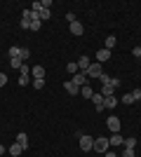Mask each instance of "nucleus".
<instances>
[{
    "mask_svg": "<svg viewBox=\"0 0 141 157\" xmlns=\"http://www.w3.org/2000/svg\"><path fill=\"white\" fill-rule=\"evenodd\" d=\"M118 85H120V80H118V78H111V82H108V85H101V92H99V94H101L104 98H106V96H113Z\"/></svg>",
    "mask_w": 141,
    "mask_h": 157,
    "instance_id": "nucleus-1",
    "label": "nucleus"
},
{
    "mask_svg": "<svg viewBox=\"0 0 141 157\" xmlns=\"http://www.w3.org/2000/svg\"><path fill=\"white\" fill-rule=\"evenodd\" d=\"M101 75H104V66H101V63H89L87 78H89V80H99Z\"/></svg>",
    "mask_w": 141,
    "mask_h": 157,
    "instance_id": "nucleus-2",
    "label": "nucleus"
},
{
    "mask_svg": "<svg viewBox=\"0 0 141 157\" xmlns=\"http://www.w3.org/2000/svg\"><path fill=\"white\" fill-rule=\"evenodd\" d=\"M108 145H111V143H108V138L106 136H99V138H94V148H92V150L94 152H106Z\"/></svg>",
    "mask_w": 141,
    "mask_h": 157,
    "instance_id": "nucleus-3",
    "label": "nucleus"
},
{
    "mask_svg": "<svg viewBox=\"0 0 141 157\" xmlns=\"http://www.w3.org/2000/svg\"><path fill=\"white\" fill-rule=\"evenodd\" d=\"M80 138V150L82 152H89L94 148V138H89V136H85V134H82V136H78Z\"/></svg>",
    "mask_w": 141,
    "mask_h": 157,
    "instance_id": "nucleus-4",
    "label": "nucleus"
},
{
    "mask_svg": "<svg viewBox=\"0 0 141 157\" xmlns=\"http://www.w3.org/2000/svg\"><path fill=\"white\" fill-rule=\"evenodd\" d=\"M87 80H89V78H87V73L78 71V73L73 75V80H71V82H73V85H78V87H85V85H89Z\"/></svg>",
    "mask_w": 141,
    "mask_h": 157,
    "instance_id": "nucleus-5",
    "label": "nucleus"
},
{
    "mask_svg": "<svg viewBox=\"0 0 141 157\" xmlns=\"http://www.w3.org/2000/svg\"><path fill=\"white\" fill-rule=\"evenodd\" d=\"M106 61H111V49H106V47H104V49H99V52H96V63H106Z\"/></svg>",
    "mask_w": 141,
    "mask_h": 157,
    "instance_id": "nucleus-6",
    "label": "nucleus"
},
{
    "mask_svg": "<svg viewBox=\"0 0 141 157\" xmlns=\"http://www.w3.org/2000/svg\"><path fill=\"white\" fill-rule=\"evenodd\" d=\"M108 129H111V134H120V117H108Z\"/></svg>",
    "mask_w": 141,
    "mask_h": 157,
    "instance_id": "nucleus-7",
    "label": "nucleus"
},
{
    "mask_svg": "<svg viewBox=\"0 0 141 157\" xmlns=\"http://www.w3.org/2000/svg\"><path fill=\"white\" fill-rule=\"evenodd\" d=\"M89 101H92V103H94V108H96V113L106 110V108H104V96H101V94H94V96L89 98Z\"/></svg>",
    "mask_w": 141,
    "mask_h": 157,
    "instance_id": "nucleus-8",
    "label": "nucleus"
},
{
    "mask_svg": "<svg viewBox=\"0 0 141 157\" xmlns=\"http://www.w3.org/2000/svg\"><path fill=\"white\" fill-rule=\"evenodd\" d=\"M21 28L31 31V10H24V14H21Z\"/></svg>",
    "mask_w": 141,
    "mask_h": 157,
    "instance_id": "nucleus-9",
    "label": "nucleus"
},
{
    "mask_svg": "<svg viewBox=\"0 0 141 157\" xmlns=\"http://www.w3.org/2000/svg\"><path fill=\"white\" fill-rule=\"evenodd\" d=\"M87 68H89V56H87V54H82L80 59H78V71L87 73Z\"/></svg>",
    "mask_w": 141,
    "mask_h": 157,
    "instance_id": "nucleus-10",
    "label": "nucleus"
},
{
    "mask_svg": "<svg viewBox=\"0 0 141 157\" xmlns=\"http://www.w3.org/2000/svg\"><path fill=\"white\" fill-rule=\"evenodd\" d=\"M31 75H33V80H45V68H42V66H33V68H31Z\"/></svg>",
    "mask_w": 141,
    "mask_h": 157,
    "instance_id": "nucleus-11",
    "label": "nucleus"
},
{
    "mask_svg": "<svg viewBox=\"0 0 141 157\" xmlns=\"http://www.w3.org/2000/svg\"><path fill=\"white\" fill-rule=\"evenodd\" d=\"M118 103H120V98L115 96V94H113V96H106V98H104V108H115Z\"/></svg>",
    "mask_w": 141,
    "mask_h": 157,
    "instance_id": "nucleus-12",
    "label": "nucleus"
},
{
    "mask_svg": "<svg viewBox=\"0 0 141 157\" xmlns=\"http://www.w3.org/2000/svg\"><path fill=\"white\" fill-rule=\"evenodd\" d=\"M68 28H71V33H73V35H82V33H85V28H82L80 21H73V24H68Z\"/></svg>",
    "mask_w": 141,
    "mask_h": 157,
    "instance_id": "nucleus-13",
    "label": "nucleus"
},
{
    "mask_svg": "<svg viewBox=\"0 0 141 157\" xmlns=\"http://www.w3.org/2000/svg\"><path fill=\"white\" fill-rule=\"evenodd\" d=\"M64 89H66L71 96H75V94H80V87L78 85H73V82H64Z\"/></svg>",
    "mask_w": 141,
    "mask_h": 157,
    "instance_id": "nucleus-14",
    "label": "nucleus"
},
{
    "mask_svg": "<svg viewBox=\"0 0 141 157\" xmlns=\"http://www.w3.org/2000/svg\"><path fill=\"white\" fill-rule=\"evenodd\" d=\"M7 56H10V59H21V47H10V49H7Z\"/></svg>",
    "mask_w": 141,
    "mask_h": 157,
    "instance_id": "nucleus-15",
    "label": "nucleus"
},
{
    "mask_svg": "<svg viewBox=\"0 0 141 157\" xmlns=\"http://www.w3.org/2000/svg\"><path fill=\"white\" fill-rule=\"evenodd\" d=\"M17 143H19L21 148H24V150L28 148V136L24 134V131H19V134H17Z\"/></svg>",
    "mask_w": 141,
    "mask_h": 157,
    "instance_id": "nucleus-16",
    "label": "nucleus"
},
{
    "mask_svg": "<svg viewBox=\"0 0 141 157\" xmlns=\"http://www.w3.org/2000/svg\"><path fill=\"white\" fill-rule=\"evenodd\" d=\"M108 143H111V145H122V143H125V136H120V134H113V136L108 138Z\"/></svg>",
    "mask_w": 141,
    "mask_h": 157,
    "instance_id": "nucleus-17",
    "label": "nucleus"
},
{
    "mask_svg": "<svg viewBox=\"0 0 141 157\" xmlns=\"http://www.w3.org/2000/svg\"><path fill=\"white\" fill-rule=\"evenodd\" d=\"M21 152H24V148H21V145L17 143V141H14V143L10 145V155H12V157H17V155H21Z\"/></svg>",
    "mask_w": 141,
    "mask_h": 157,
    "instance_id": "nucleus-18",
    "label": "nucleus"
},
{
    "mask_svg": "<svg viewBox=\"0 0 141 157\" xmlns=\"http://www.w3.org/2000/svg\"><path fill=\"white\" fill-rule=\"evenodd\" d=\"M80 94H82L85 98H92V96H94V89H92L89 85H85V87H80Z\"/></svg>",
    "mask_w": 141,
    "mask_h": 157,
    "instance_id": "nucleus-19",
    "label": "nucleus"
},
{
    "mask_svg": "<svg viewBox=\"0 0 141 157\" xmlns=\"http://www.w3.org/2000/svg\"><path fill=\"white\" fill-rule=\"evenodd\" d=\"M38 17H40V21H47L49 17H52V10H40V12H38Z\"/></svg>",
    "mask_w": 141,
    "mask_h": 157,
    "instance_id": "nucleus-20",
    "label": "nucleus"
},
{
    "mask_svg": "<svg viewBox=\"0 0 141 157\" xmlns=\"http://www.w3.org/2000/svg\"><path fill=\"white\" fill-rule=\"evenodd\" d=\"M115 42H118V38H115V35H108L106 38V49H113Z\"/></svg>",
    "mask_w": 141,
    "mask_h": 157,
    "instance_id": "nucleus-21",
    "label": "nucleus"
},
{
    "mask_svg": "<svg viewBox=\"0 0 141 157\" xmlns=\"http://www.w3.org/2000/svg\"><path fill=\"white\" fill-rule=\"evenodd\" d=\"M19 85H21V87L31 85V75H24V73H21V75H19Z\"/></svg>",
    "mask_w": 141,
    "mask_h": 157,
    "instance_id": "nucleus-22",
    "label": "nucleus"
},
{
    "mask_svg": "<svg viewBox=\"0 0 141 157\" xmlns=\"http://www.w3.org/2000/svg\"><path fill=\"white\" fill-rule=\"evenodd\" d=\"M122 145H125V148H132V150H134V148H136V138H125V143H122Z\"/></svg>",
    "mask_w": 141,
    "mask_h": 157,
    "instance_id": "nucleus-23",
    "label": "nucleus"
},
{
    "mask_svg": "<svg viewBox=\"0 0 141 157\" xmlns=\"http://www.w3.org/2000/svg\"><path fill=\"white\" fill-rule=\"evenodd\" d=\"M10 66H12V68H17V71H19L21 66H24V61H21V59H10Z\"/></svg>",
    "mask_w": 141,
    "mask_h": 157,
    "instance_id": "nucleus-24",
    "label": "nucleus"
},
{
    "mask_svg": "<svg viewBox=\"0 0 141 157\" xmlns=\"http://www.w3.org/2000/svg\"><path fill=\"white\" fill-rule=\"evenodd\" d=\"M120 101H122V103H127V105H129V103H134V98H132V92H129V94H125V96H122Z\"/></svg>",
    "mask_w": 141,
    "mask_h": 157,
    "instance_id": "nucleus-25",
    "label": "nucleus"
},
{
    "mask_svg": "<svg viewBox=\"0 0 141 157\" xmlns=\"http://www.w3.org/2000/svg\"><path fill=\"white\" fill-rule=\"evenodd\" d=\"M66 71L71 73V75H75V73H78V63H68V66H66Z\"/></svg>",
    "mask_w": 141,
    "mask_h": 157,
    "instance_id": "nucleus-26",
    "label": "nucleus"
},
{
    "mask_svg": "<svg viewBox=\"0 0 141 157\" xmlns=\"http://www.w3.org/2000/svg\"><path fill=\"white\" fill-rule=\"evenodd\" d=\"M120 157H136V152L132 150V148H125V152H122Z\"/></svg>",
    "mask_w": 141,
    "mask_h": 157,
    "instance_id": "nucleus-27",
    "label": "nucleus"
},
{
    "mask_svg": "<svg viewBox=\"0 0 141 157\" xmlns=\"http://www.w3.org/2000/svg\"><path fill=\"white\" fill-rule=\"evenodd\" d=\"M33 87L35 89H42V87H45V80H33Z\"/></svg>",
    "mask_w": 141,
    "mask_h": 157,
    "instance_id": "nucleus-28",
    "label": "nucleus"
},
{
    "mask_svg": "<svg viewBox=\"0 0 141 157\" xmlns=\"http://www.w3.org/2000/svg\"><path fill=\"white\" fill-rule=\"evenodd\" d=\"M5 85H7V75H5V73H0V89H2Z\"/></svg>",
    "mask_w": 141,
    "mask_h": 157,
    "instance_id": "nucleus-29",
    "label": "nucleus"
},
{
    "mask_svg": "<svg viewBox=\"0 0 141 157\" xmlns=\"http://www.w3.org/2000/svg\"><path fill=\"white\" fill-rule=\"evenodd\" d=\"M132 98H134V101H139V98H141V89H134V92H132Z\"/></svg>",
    "mask_w": 141,
    "mask_h": 157,
    "instance_id": "nucleus-30",
    "label": "nucleus"
},
{
    "mask_svg": "<svg viewBox=\"0 0 141 157\" xmlns=\"http://www.w3.org/2000/svg\"><path fill=\"white\" fill-rule=\"evenodd\" d=\"M99 80H101V85H108V82H111V78H108L106 73H104V75H101V78H99Z\"/></svg>",
    "mask_w": 141,
    "mask_h": 157,
    "instance_id": "nucleus-31",
    "label": "nucleus"
},
{
    "mask_svg": "<svg viewBox=\"0 0 141 157\" xmlns=\"http://www.w3.org/2000/svg\"><path fill=\"white\" fill-rule=\"evenodd\" d=\"M66 19H68V24H73V21H78V19H75V14H73V12H68V14H66Z\"/></svg>",
    "mask_w": 141,
    "mask_h": 157,
    "instance_id": "nucleus-32",
    "label": "nucleus"
},
{
    "mask_svg": "<svg viewBox=\"0 0 141 157\" xmlns=\"http://www.w3.org/2000/svg\"><path fill=\"white\" fill-rule=\"evenodd\" d=\"M0 155H5V145H0Z\"/></svg>",
    "mask_w": 141,
    "mask_h": 157,
    "instance_id": "nucleus-33",
    "label": "nucleus"
}]
</instances>
